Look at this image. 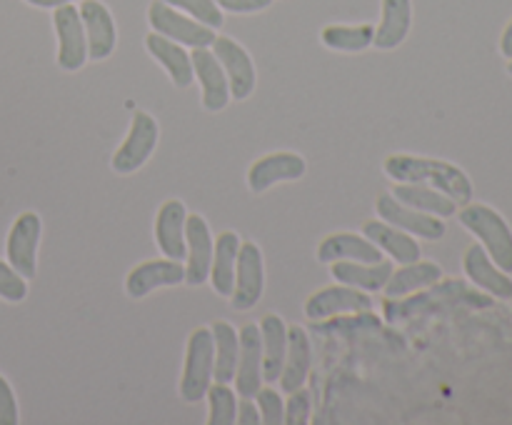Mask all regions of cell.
Returning a JSON list of instances; mask_svg holds the SVG:
<instances>
[{"instance_id":"cell-33","label":"cell","mask_w":512,"mask_h":425,"mask_svg":"<svg viewBox=\"0 0 512 425\" xmlns=\"http://www.w3.org/2000/svg\"><path fill=\"white\" fill-rule=\"evenodd\" d=\"M208 400V425H233L238 418V393L235 388H230V383H218L213 380V385L205 393Z\"/></svg>"},{"instance_id":"cell-41","label":"cell","mask_w":512,"mask_h":425,"mask_svg":"<svg viewBox=\"0 0 512 425\" xmlns=\"http://www.w3.org/2000/svg\"><path fill=\"white\" fill-rule=\"evenodd\" d=\"M238 425H260V410L255 405V398H240L238 395Z\"/></svg>"},{"instance_id":"cell-37","label":"cell","mask_w":512,"mask_h":425,"mask_svg":"<svg viewBox=\"0 0 512 425\" xmlns=\"http://www.w3.org/2000/svg\"><path fill=\"white\" fill-rule=\"evenodd\" d=\"M28 298V280L8 263L0 260V300L5 303H23Z\"/></svg>"},{"instance_id":"cell-32","label":"cell","mask_w":512,"mask_h":425,"mask_svg":"<svg viewBox=\"0 0 512 425\" xmlns=\"http://www.w3.org/2000/svg\"><path fill=\"white\" fill-rule=\"evenodd\" d=\"M373 35L375 28L368 23L360 25H325L320 30V43L328 50H335V53L355 55L365 53L368 48H373Z\"/></svg>"},{"instance_id":"cell-29","label":"cell","mask_w":512,"mask_h":425,"mask_svg":"<svg viewBox=\"0 0 512 425\" xmlns=\"http://www.w3.org/2000/svg\"><path fill=\"white\" fill-rule=\"evenodd\" d=\"M260 340H263V380L275 383L283 370L285 353H288V323L278 313L263 315L258 323Z\"/></svg>"},{"instance_id":"cell-24","label":"cell","mask_w":512,"mask_h":425,"mask_svg":"<svg viewBox=\"0 0 512 425\" xmlns=\"http://www.w3.org/2000/svg\"><path fill=\"white\" fill-rule=\"evenodd\" d=\"M315 260L323 265L338 263V260L375 263V260H383V253L363 233H330L315 248Z\"/></svg>"},{"instance_id":"cell-43","label":"cell","mask_w":512,"mask_h":425,"mask_svg":"<svg viewBox=\"0 0 512 425\" xmlns=\"http://www.w3.org/2000/svg\"><path fill=\"white\" fill-rule=\"evenodd\" d=\"M500 53H503L505 58H512V20L508 23V28H505L503 38H500Z\"/></svg>"},{"instance_id":"cell-11","label":"cell","mask_w":512,"mask_h":425,"mask_svg":"<svg viewBox=\"0 0 512 425\" xmlns=\"http://www.w3.org/2000/svg\"><path fill=\"white\" fill-rule=\"evenodd\" d=\"M53 30L58 38L55 63L63 73H78L88 63V40H85L83 20L73 3L53 10Z\"/></svg>"},{"instance_id":"cell-28","label":"cell","mask_w":512,"mask_h":425,"mask_svg":"<svg viewBox=\"0 0 512 425\" xmlns=\"http://www.w3.org/2000/svg\"><path fill=\"white\" fill-rule=\"evenodd\" d=\"M443 278V265L435 263V260H413V263H405L393 268L388 283H385L383 293L385 298H405L410 293H418V290L430 288L433 283Z\"/></svg>"},{"instance_id":"cell-16","label":"cell","mask_w":512,"mask_h":425,"mask_svg":"<svg viewBox=\"0 0 512 425\" xmlns=\"http://www.w3.org/2000/svg\"><path fill=\"white\" fill-rule=\"evenodd\" d=\"M78 13L88 40V60L103 63L118 48V25L113 13L103 0H80Z\"/></svg>"},{"instance_id":"cell-30","label":"cell","mask_w":512,"mask_h":425,"mask_svg":"<svg viewBox=\"0 0 512 425\" xmlns=\"http://www.w3.org/2000/svg\"><path fill=\"white\" fill-rule=\"evenodd\" d=\"M400 203L410 205L415 210H423V213L438 215V218H453L458 213L460 205L453 198H448L440 190L430 188L423 183H395V188L390 190Z\"/></svg>"},{"instance_id":"cell-1","label":"cell","mask_w":512,"mask_h":425,"mask_svg":"<svg viewBox=\"0 0 512 425\" xmlns=\"http://www.w3.org/2000/svg\"><path fill=\"white\" fill-rule=\"evenodd\" d=\"M383 173L393 183L430 185V188L440 190L448 198H453L458 205L470 203L475 195L473 180L468 178V173L460 165L448 163V160L425 158V155L410 153H393L383 160Z\"/></svg>"},{"instance_id":"cell-34","label":"cell","mask_w":512,"mask_h":425,"mask_svg":"<svg viewBox=\"0 0 512 425\" xmlns=\"http://www.w3.org/2000/svg\"><path fill=\"white\" fill-rule=\"evenodd\" d=\"M380 328V318H375L373 310L365 313H348V315H335L328 320H315L313 330L315 333L325 335H353V333H375Z\"/></svg>"},{"instance_id":"cell-23","label":"cell","mask_w":512,"mask_h":425,"mask_svg":"<svg viewBox=\"0 0 512 425\" xmlns=\"http://www.w3.org/2000/svg\"><path fill=\"white\" fill-rule=\"evenodd\" d=\"M360 233H363L370 243L378 245L380 253L388 255L395 265L413 263V260H420V255H423L418 238H413L410 233H405V230L395 228V225L385 223V220L380 218L365 220Z\"/></svg>"},{"instance_id":"cell-39","label":"cell","mask_w":512,"mask_h":425,"mask_svg":"<svg viewBox=\"0 0 512 425\" xmlns=\"http://www.w3.org/2000/svg\"><path fill=\"white\" fill-rule=\"evenodd\" d=\"M20 423V405L15 398L13 385L8 383L3 373H0V425H18Z\"/></svg>"},{"instance_id":"cell-8","label":"cell","mask_w":512,"mask_h":425,"mask_svg":"<svg viewBox=\"0 0 512 425\" xmlns=\"http://www.w3.org/2000/svg\"><path fill=\"white\" fill-rule=\"evenodd\" d=\"M43 238V220L35 210H25L13 220L5 238V260L23 275L33 280L38 273V248Z\"/></svg>"},{"instance_id":"cell-22","label":"cell","mask_w":512,"mask_h":425,"mask_svg":"<svg viewBox=\"0 0 512 425\" xmlns=\"http://www.w3.org/2000/svg\"><path fill=\"white\" fill-rule=\"evenodd\" d=\"M145 50H148V55L155 63L163 65V70L168 73L170 83L175 88L188 90L193 85V58H190V50L185 45L175 43V40L165 38L160 33H148L145 35Z\"/></svg>"},{"instance_id":"cell-26","label":"cell","mask_w":512,"mask_h":425,"mask_svg":"<svg viewBox=\"0 0 512 425\" xmlns=\"http://www.w3.org/2000/svg\"><path fill=\"white\" fill-rule=\"evenodd\" d=\"M410 28H413V0H383L373 45L378 50L400 48L408 40Z\"/></svg>"},{"instance_id":"cell-36","label":"cell","mask_w":512,"mask_h":425,"mask_svg":"<svg viewBox=\"0 0 512 425\" xmlns=\"http://www.w3.org/2000/svg\"><path fill=\"white\" fill-rule=\"evenodd\" d=\"M255 405L260 410V423L263 425H280L285 423V400L280 395V390L263 385V388L255 393Z\"/></svg>"},{"instance_id":"cell-35","label":"cell","mask_w":512,"mask_h":425,"mask_svg":"<svg viewBox=\"0 0 512 425\" xmlns=\"http://www.w3.org/2000/svg\"><path fill=\"white\" fill-rule=\"evenodd\" d=\"M168 5H173V8L183 10L185 15H190V18H195L198 23L208 25V28L213 30H220L225 23V15L223 10L218 8V3L215 0H165Z\"/></svg>"},{"instance_id":"cell-3","label":"cell","mask_w":512,"mask_h":425,"mask_svg":"<svg viewBox=\"0 0 512 425\" xmlns=\"http://www.w3.org/2000/svg\"><path fill=\"white\" fill-rule=\"evenodd\" d=\"M213 370H215V345H213V330L210 325H200V328L190 330L188 343H185V358H183V373H180L178 395L183 403L195 405L205 400V393L213 385Z\"/></svg>"},{"instance_id":"cell-10","label":"cell","mask_w":512,"mask_h":425,"mask_svg":"<svg viewBox=\"0 0 512 425\" xmlns=\"http://www.w3.org/2000/svg\"><path fill=\"white\" fill-rule=\"evenodd\" d=\"M375 213H378V218L385 220V223L405 230V233H410L418 240H428V243L443 240L445 233H448L445 218H438V215L423 213V210H415L410 208V205L400 203L390 190L378 195V200H375Z\"/></svg>"},{"instance_id":"cell-45","label":"cell","mask_w":512,"mask_h":425,"mask_svg":"<svg viewBox=\"0 0 512 425\" xmlns=\"http://www.w3.org/2000/svg\"><path fill=\"white\" fill-rule=\"evenodd\" d=\"M510 300H512V298H510Z\"/></svg>"},{"instance_id":"cell-18","label":"cell","mask_w":512,"mask_h":425,"mask_svg":"<svg viewBox=\"0 0 512 425\" xmlns=\"http://www.w3.org/2000/svg\"><path fill=\"white\" fill-rule=\"evenodd\" d=\"M235 393L240 398H255L263 388V340H260V328L248 323L240 328V353L238 368H235Z\"/></svg>"},{"instance_id":"cell-9","label":"cell","mask_w":512,"mask_h":425,"mask_svg":"<svg viewBox=\"0 0 512 425\" xmlns=\"http://www.w3.org/2000/svg\"><path fill=\"white\" fill-rule=\"evenodd\" d=\"M305 173H308V160L303 155L293 150H275L250 163L245 183L253 195H263L280 183H298Z\"/></svg>"},{"instance_id":"cell-7","label":"cell","mask_w":512,"mask_h":425,"mask_svg":"<svg viewBox=\"0 0 512 425\" xmlns=\"http://www.w3.org/2000/svg\"><path fill=\"white\" fill-rule=\"evenodd\" d=\"M148 23L153 33L165 35L185 48H210L215 40V30L208 25L198 23L195 18L185 15L183 10L173 8L165 0H153L148 5Z\"/></svg>"},{"instance_id":"cell-15","label":"cell","mask_w":512,"mask_h":425,"mask_svg":"<svg viewBox=\"0 0 512 425\" xmlns=\"http://www.w3.org/2000/svg\"><path fill=\"white\" fill-rule=\"evenodd\" d=\"M185 283V263L173 258L143 260L125 275V295L130 300H143L160 288H178Z\"/></svg>"},{"instance_id":"cell-44","label":"cell","mask_w":512,"mask_h":425,"mask_svg":"<svg viewBox=\"0 0 512 425\" xmlns=\"http://www.w3.org/2000/svg\"><path fill=\"white\" fill-rule=\"evenodd\" d=\"M508 73L512 75V58H510V63H508Z\"/></svg>"},{"instance_id":"cell-21","label":"cell","mask_w":512,"mask_h":425,"mask_svg":"<svg viewBox=\"0 0 512 425\" xmlns=\"http://www.w3.org/2000/svg\"><path fill=\"white\" fill-rule=\"evenodd\" d=\"M313 370V343L303 325H288V353L280 370V393H293L303 388Z\"/></svg>"},{"instance_id":"cell-27","label":"cell","mask_w":512,"mask_h":425,"mask_svg":"<svg viewBox=\"0 0 512 425\" xmlns=\"http://www.w3.org/2000/svg\"><path fill=\"white\" fill-rule=\"evenodd\" d=\"M240 243H243V240H240V235L235 233V230H223V233H218V238H215L208 283L210 288H213V293L220 295V298H230V293H233Z\"/></svg>"},{"instance_id":"cell-31","label":"cell","mask_w":512,"mask_h":425,"mask_svg":"<svg viewBox=\"0 0 512 425\" xmlns=\"http://www.w3.org/2000/svg\"><path fill=\"white\" fill-rule=\"evenodd\" d=\"M210 330H213L215 345L213 378L218 383H233L240 353V330L230 320H215V323H210Z\"/></svg>"},{"instance_id":"cell-5","label":"cell","mask_w":512,"mask_h":425,"mask_svg":"<svg viewBox=\"0 0 512 425\" xmlns=\"http://www.w3.org/2000/svg\"><path fill=\"white\" fill-rule=\"evenodd\" d=\"M160 143V123L148 110H135L123 143L110 158V170L115 175H135L150 163Z\"/></svg>"},{"instance_id":"cell-6","label":"cell","mask_w":512,"mask_h":425,"mask_svg":"<svg viewBox=\"0 0 512 425\" xmlns=\"http://www.w3.org/2000/svg\"><path fill=\"white\" fill-rule=\"evenodd\" d=\"M265 295V258L263 248L255 240H243L235 265V285L230 293V308L235 313H248Z\"/></svg>"},{"instance_id":"cell-2","label":"cell","mask_w":512,"mask_h":425,"mask_svg":"<svg viewBox=\"0 0 512 425\" xmlns=\"http://www.w3.org/2000/svg\"><path fill=\"white\" fill-rule=\"evenodd\" d=\"M493 298L478 290L468 288L463 280H443L433 283L430 288L410 293L405 298H385L383 313L385 320L393 325L405 323V320L415 318V315L438 313V310L450 308H490Z\"/></svg>"},{"instance_id":"cell-4","label":"cell","mask_w":512,"mask_h":425,"mask_svg":"<svg viewBox=\"0 0 512 425\" xmlns=\"http://www.w3.org/2000/svg\"><path fill=\"white\" fill-rule=\"evenodd\" d=\"M458 220L465 230L480 240L490 258L505 270L512 273V228L508 220L498 213L495 208L485 203H465L458 208Z\"/></svg>"},{"instance_id":"cell-20","label":"cell","mask_w":512,"mask_h":425,"mask_svg":"<svg viewBox=\"0 0 512 425\" xmlns=\"http://www.w3.org/2000/svg\"><path fill=\"white\" fill-rule=\"evenodd\" d=\"M185 220H188V208L180 198L163 200V205L155 213L153 238L165 258H185Z\"/></svg>"},{"instance_id":"cell-42","label":"cell","mask_w":512,"mask_h":425,"mask_svg":"<svg viewBox=\"0 0 512 425\" xmlns=\"http://www.w3.org/2000/svg\"><path fill=\"white\" fill-rule=\"evenodd\" d=\"M28 5H33V8H45V10H55L60 8V5H68V3H75V0H25Z\"/></svg>"},{"instance_id":"cell-38","label":"cell","mask_w":512,"mask_h":425,"mask_svg":"<svg viewBox=\"0 0 512 425\" xmlns=\"http://www.w3.org/2000/svg\"><path fill=\"white\" fill-rule=\"evenodd\" d=\"M310 413H313V395H310V390H305V385L288 393V400H285V423L308 425L310 418H313Z\"/></svg>"},{"instance_id":"cell-40","label":"cell","mask_w":512,"mask_h":425,"mask_svg":"<svg viewBox=\"0 0 512 425\" xmlns=\"http://www.w3.org/2000/svg\"><path fill=\"white\" fill-rule=\"evenodd\" d=\"M218 8L223 13H235V15H255L268 10L275 0H215Z\"/></svg>"},{"instance_id":"cell-13","label":"cell","mask_w":512,"mask_h":425,"mask_svg":"<svg viewBox=\"0 0 512 425\" xmlns=\"http://www.w3.org/2000/svg\"><path fill=\"white\" fill-rule=\"evenodd\" d=\"M210 50L215 53L218 63L223 65L225 75H228L233 100H238V103L248 100L255 93V85H258V73H255L253 55L248 53V48L235 38H228V35H215Z\"/></svg>"},{"instance_id":"cell-12","label":"cell","mask_w":512,"mask_h":425,"mask_svg":"<svg viewBox=\"0 0 512 425\" xmlns=\"http://www.w3.org/2000/svg\"><path fill=\"white\" fill-rule=\"evenodd\" d=\"M373 308V293H365V290L353 288V285L333 283L328 288H320L313 295H308V300L303 305V313L310 323H315V320H328L335 318V315L348 313H365V310Z\"/></svg>"},{"instance_id":"cell-19","label":"cell","mask_w":512,"mask_h":425,"mask_svg":"<svg viewBox=\"0 0 512 425\" xmlns=\"http://www.w3.org/2000/svg\"><path fill=\"white\" fill-rule=\"evenodd\" d=\"M463 270L470 283L488 293L490 298L510 300L512 298V278L488 255V250L480 243L470 245L463 255Z\"/></svg>"},{"instance_id":"cell-17","label":"cell","mask_w":512,"mask_h":425,"mask_svg":"<svg viewBox=\"0 0 512 425\" xmlns=\"http://www.w3.org/2000/svg\"><path fill=\"white\" fill-rule=\"evenodd\" d=\"M190 58H193L195 80L200 85V103H203L208 113H223L230 105V100H233L223 65L218 63V58H215L210 48H193L190 50Z\"/></svg>"},{"instance_id":"cell-14","label":"cell","mask_w":512,"mask_h":425,"mask_svg":"<svg viewBox=\"0 0 512 425\" xmlns=\"http://www.w3.org/2000/svg\"><path fill=\"white\" fill-rule=\"evenodd\" d=\"M215 235L210 223L200 213H188L185 220V285L200 288L208 283L210 263H213Z\"/></svg>"},{"instance_id":"cell-25","label":"cell","mask_w":512,"mask_h":425,"mask_svg":"<svg viewBox=\"0 0 512 425\" xmlns=\"http://www.w3.org/2000/svg\"><path fill=\"white\" fill-rule=\"evenodd\" d=\"M393 260H375V263H360V260H338L330 263V275L335 283L353 285L365 293H383L390 273H393Z\"/></svg>"}]
</instances>
